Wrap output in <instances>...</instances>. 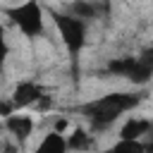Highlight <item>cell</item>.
I'll return each mask as SVG.
<instances>
[{
	"label": "cell",
	"instance_id": "1",
	"mask_svg": "<svg viewBox=\"0 0 153 153\" xmlns=\"http://www.w3.org/2000/svg\"><path fill=\"white\" fill-rule=\"evenodd\" d=\"M139 105V96L136 93H108L98 100H91L84 108V115L88 117V122L98 129L110 127L120 115L134 110Z\"/></svg>",
	"mask_w": 153,
	"mask_h": 153
},
{
	"label": "cell",
	"instance_id": "2",
	"mask_svg": "<svg viewBox=\"0 0 153 153\" xmlns=\"http://www.w3.org/2000/svg\"><path fill=\"white\" fill-rule=\"evenodd\" d=\"M108 72L115 76H124L134 84H146L153 76V50L141 53L139 57H120L108 65Z\"/></svg>",
	"mask_w": 153,
	"mask_h": 153
},
{
	"label": "cell",
	"instance_id": "3",
	"mask_svg": "<svg viewBox=\"0 0 153 153\" xmlns=\"http://www.w3.org/2000/svg\"><path fill=\"white\" fill-rule=\"evenodd\" d=\"M7 17L26 38H38L43 33V7L38 5V0H26L7 10Z\"/></svg>",
	"mask_w": 153,
	"mask_h": 153
},
{
	"label": "cell",
	"instance_id": "4",
	"mask_svg": "<svg viewBox=\"0 0 153 153\" xmlns=\"http://www.w3.org/2000/svg\"><path fill=\"white\" fill-rule=\"evenodd\" d=\"M55 26L69 55H79L86 43V22L76 14H55Z\"/></svg>",
	"mask_w": 153,
	"mask_h": 153
},
{
	"label": "cell",
	"instance_id": "5",
	"mask_svg": "<svg viewBox=\"0 0 153 153\" xmlns=\"http://www.w3.org/2000/svg\"><path fill=\"white\" fill-rule=\"evenodd\" d=\"M43 98H45V96H43V88H41L36 81H19V84L14 86L10 100H12L14 108L24 110V108H29V105H38Z\"/></svg>",
	"mask_w": 153,
	"mask_h": 153
},
{
	"label": "cell",
	"instance_id": "6",
	"mask_svg": "<svg viewBox=\"0 0 153 153\" xmlns=\"http://www.w3.org/2000/svg\"><path fill=\"white\" fill-rule=\"evenodd\" d=\"M5 127H7V131H10L14 139L24 141V139H29L31 131H33V120H31L29 115H17V112H12V115L5 117Z\"/></svg>",
	"mask_w": 153,
	"mask_h": 153
},
{
	"label": "cell",
	"instance_id": "7",
	"mask_svg": "<svg viewBox=\"0 0 153 153\" xmlns=\"http://www.w3.org/2000/svg\"><path fill=\"white\" fill-rule=\"evenodd\" d=\"M151 131V122L143 117H131L122 129H120V139H141L143 134Z\"/></svg>",
	"mask_w": 153,
	"mask_h": 153
},
{
	"label": "cell",
	"instance_id": "8",
	"mask_svg": "<svg viewBox=\"0 0 153 153\" xmlns=\"http://www.w3.org/2000/svg\"><path fill=\"white\" fill-rule=\"evenodd\" d=\"M69 146H67V139L62 136V131H50V134H45V139L38 143V151H53V153H62V151H67Z\"/></svg>",
	"mask_w": 153,
	"mask_h": 153
},
{
	"label": "cell",
	"instance_id": "9",
	"mask_svg": "<svg viewBox=\"0 0 153 153\" xmlns=\"http://www.w3.org/2000/svg\"><path fill=\"white\" fill-rule=\"evenodd\" d=\"M72 14H76V17H81V19H91V17L98 14V7L91 5V2H86V0H76V2L72 5Z\"/></svg>",
	"mask_w": 153,
	"mask_h": 153
},
{
	"label": "cell",
	"instance_id": "10",
	"mask_svg": "<svg viewBox=\"0 0 153 153\" xmlns=\"http://www.w3.org/2000/svg\"><path fill=\"white\" fill-rule=\"evenodd\" d=\"M67 146H69V148H86V146H88V141H86V134H84L81 129H76V131L69 136Z\"/></svg>",
	"mask_w": 153,
	"mask_h": 153
},
{
	"label": "cell",
	"instance_id": "11",
	"mask_svg": "<svg viewBox=\"0 0 153 153\" xmlns=\"http://www.w3.org/2000/svg\"><path fill=\"white\" fill-rule=\"evenodd\" d=\"M7 53H10V48H7V41H5V29L0 26V65L5 62Z\"/></svg>",
	"mask_w": 153,
	"mask_h": 153
}]
</instances>
